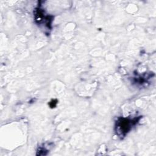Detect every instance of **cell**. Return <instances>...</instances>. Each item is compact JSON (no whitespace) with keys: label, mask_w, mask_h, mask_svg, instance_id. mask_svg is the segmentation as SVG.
Returning a JSON list of instances; mask_svg holds the SVG:
<instances>
[{"label":"cell","mask_w":156,"mask_h":156,"mask_svg":"<svg viewBox=\"0 0 156 156\" xmlns=\"http://www.w3.org/2000/svg\"><path fill=\"white\" fill-rule=\"evenodd\" d=\"M141 118V116L119 117L115 124V132L121 139L124 138Z\"/></svg>","instance_id":"1"},{"label":"cell","mask_w":156,"mask_h":156,"mask_svg":"<svg viewBox=\"0 0 156 156\" xmlns=\"http://www.w3.org/2000/svg\"><path fill=\"white\" fill-rule=\"evenodd\" d=\"M34 18L36 24L46 34H49L52 29L54 16L46 13L41 5L37 7L34 10Z\"/></svg>","instance_id":"2"}]
</instances>
